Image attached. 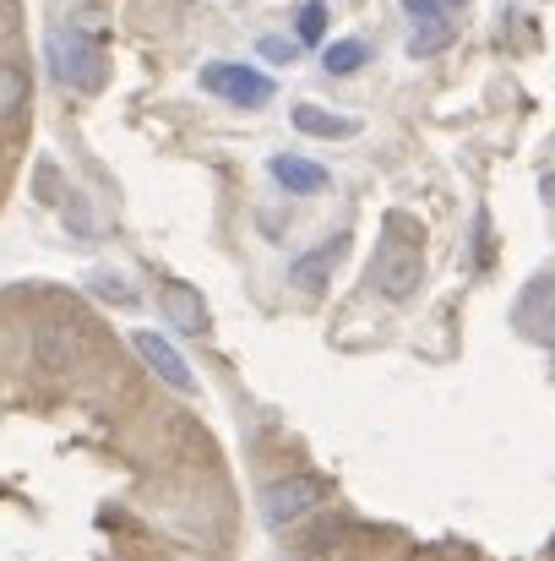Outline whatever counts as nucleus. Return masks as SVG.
Segmentation results:
<instances>
[{"instance_id": "obj_9", "label": "nucleus", "mask_w": 555, "mask_h": 561, "mask_svg": "<svg viewBox=\"0 0 555 561\" xmlns=\"http://www.w3.org/2000/svg\"><path fill=\"white\" fill-rule=\"evenodd\" d=\"M267 170H273V181L289 191V196H316V191H327V181H333L322 164H311V159H300V153H273Z\"/></svg>"}, {"instance_id": "obj_18", "label": "nucleus", "mask_w": 555, "mask_h": 561, "mask_svg": "<svg viewBox=\"0 0 555 561\" xmlns=\"http://www.w3.org/2000/svg\"><path fill=\"white\" fill-rule=\"evenodd\" d=\"M93 289H99L104 300H120V306H131V300H137L131 289H120V278H93Z\"/></svg>"}, {"instance_id": "obj_11", "label": "nucleus", "mask_w": 555, "mask_h": 561, "mask_svg": "<svg viewBox=\"0 0 555 561\" xmlns=\"http://www.w3.org/2000/svg\"><path fill=\"white\" fill-rule=\"evenodd\" d=\"M518 322H523L534 339L555 344V278H534V289H529L523 306H518Z\"/></svg>"}, {"instance_id": "obj_14", "label": "nucleus", "mask_w": 555, "mask_h": 561, "mask_svg": "<svg viewBox=\"0 0 555 561\" xmlns=\"http://www.w3.org/2000/svg\"><path fill=\"white\" fill-rule=\"evenodd\" d=\"M327 16H333V11H327L322 0H305V5L294 11V44H322V38H327Z\"/></svg>"}, {"instance_id": "obj_1", "label": "nucleus", "mask_w": 555, "mask_h": 561, "mask_svg": "<svg viewBox=\"0 0 555 561\" xmlns=\"http://www.w3.org/2000/svg\"><path fill=\"white\" fill-rule=\"evenodd\" d=\"M419 284H425L419 229H414L403 213H392V218H386V234H381V245H375V256H370V289H375L381 300L403 306V300L419 295Z\"/></svg>"}, {"instance_id": "obj_4", "label": "nucleus", "mask_w": 555, "mask_h": 561, "mask_svg": "<svg viewBox=\"0 0 555 561\" xmlns=\"http://www.w3.org/2000/svg\"><path fill=\"white\" fill-rule=\"evenodd\" d=\"M322 502H327V480L322 474H284V480H273L262 491V518H267V529H294Z\"/></svg>"}, {"instance_id": "obj_15", "label": "nucleus", "mask_w": 555, "mask_h": 561, "mask_svg": "<svg viewBox=\"0 0 555 561\" xmlns=\"http://www.w3.org/2000/svg\"><path fill=\"white\" fill-rule=\"evenodd\" d=\"M27 104V71H16L11 60H0V121H11Z\"/></svg>"}, {"instance_id": "obj_13", "label": "nucleus", "mask_w": 555, "mask_h": 561, "mask_svg": "<svg viewBox=\"0 0 555 561\" xmlns=\"http://www.w3.org/2000/svg\"><path fill=\"white\" fill-rule=\"evenodd\" d=\"M452 44V22L441 16V22H419L414 33H408V55L414 60H430V55H441Z\"/></svg>"}, {"instance_id": "obj_12", "label": "nucleus", "mask_w": 555, "mask_h": 561, "mask_svg": "<svg viewBox=\"0 0 555 561\" xmlns=\"http://www.w3.org/2000/svg\"><path fill=\"white\" fill-rule=\"evenodd\" d=\"M366 60H370L366 38H333V44L322 49V71H327V77H355Z\"/></svg>"}, {"instance_id": "obj_10", "label": "nucleus", "mask_w": 555, "mask_h": 561, "mask_svg": "<svg viewBox=\"0 0 555 561\" xmlns=\"http://www.w3.org/2000/svg\"><path fill=\"white\" fill-rule=\"evenodd\" d=\"M294 131L322 137V142H344V137H360V121L355 115H333L322 104H294Z\"/></svg>"}, {"instance_id": "obj_6", "label": "nucleus", "mask_w": 555, "mask_h": 561, "mask_svg": "<svg viewBox=\"0 0 555 561\" xmlns=\"http://www.w3.org/2000/svg\"><path fill=\"white\" fill-rule=\"evenodd\" d=\"M344 251H349V234H327L322 245H311L305 256L289 262V284H294L300 295H316V289L333 278V267L344 262Z\"/></svg>"}, {"instance_id": "obj_16", "label": "nucleus", "mask_w": 555, "mask_h": 561, "mask_svg": "<svg viewBox=\"0 0 555 561\" xmlns=\"http://www.w3.org/2000/svg\"><path fill=\"white\" fill-rule=\"evenodd\" d=\"M452 5L447 0H403V16H414V22H441Z\"/></svg>"}, {"instance_id": "obj_2", "label": "nucleus", "mask_w": 555, "mask_h": 561, "mask_svg": "<svg viewBox=\"0 0 555 561\" xmlns=\"http://www.w3.org/2000/svg\"><path fill=\"white\" fill-rule=\"evenodd\" d=\"M44 66L60 88L71 93H99L104 88V49L82 27H49L44 38Z\"/></svg>"}, {"instance_id": "obj_19", "label": "nucleus", "mask_w": 555, "mask_h": 561, "mask_svg": "<svg viewBox=\"0 0 555 561\" xmlns=\"http://www.w3.org/2000/svg\"><path fill=\"white\" fill-rule=\"evenodd\" d=\"M540 191H545V202H551V207H555V170H551V175H545V181H540Z\"/></svg>"}, {"instance_id": "obj_5", "label": "nucleus", "mask_w": 555, "mask_h": 561, "mask_svg": "<svg viewBox=\"0 0 555 561\" xmlns=\"http://www.w3.org/2000/svg\"><path fill=\"white\" fill-rule=\"evenodd\" d=\"M131 350L142 355V366L159 376V381H170L175 392H196V376H190V366H185V355L164 339V333H153V328H137L131 333Z\"/></svg>"}, {"instance_id": "obj_3", "label": "nucleus", "mask_w": 555, "mask_h": 561, "mask_svg": "<svg viewBox=\"0 0 555 561\" xmlns=\"http://www.w3.org/2000/svg\"><path fill=\"white\" fill-rule=\"evenodd\" d=\"M201 93H212V99H223L234 110H262V104H273L278 88H273L267 71H256L245 60H207L201 66Z\"/></svg>"}, {"instance_id": "obj_8", "label": "nucleus", "mask_w": 555, "mask_h": 561, "mask_svg": "<svg viewBox=\"0 0 555 561\" xmlns=\"http://www.w3.org/2000/svg\"><path fill=\"white\" fill-rule=\"evenodd\" d=\"M159 311L170 317V328L185 333V339H201L207 333V306H201V295L190 284H164L159 289Z\"/></svg>"}, {"instance_id": "obj_7", "label": "nucleus", "mask_w": 555, "mask_h": 561, "mask_svg": "<svg viewBox=\"0 0 555 561\" xmlns=\"http://www.w3.org/2000/svg\"><path fill=\"white\" fill-rule=\"evenodd\" d=\"M77 355H82V328L77 322H44L33 333V360L44 371H71Z\"/></svg>"}, {"instance_id": "obj_17", "label": "nucleus", "mask_w": 555, "mask_h": 561, "mask_svg": "<svg viewBox=\"0 0 555 561\" xmlns=\"http://www.w3.org/2000/svg\"><path fill=\"white\" fill-rule=\"evenodd\" d=\"M262 55H267V60H278V66H294L300 44H294V38H262Z\"/></svg>"}]
</instances>
